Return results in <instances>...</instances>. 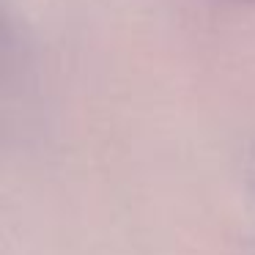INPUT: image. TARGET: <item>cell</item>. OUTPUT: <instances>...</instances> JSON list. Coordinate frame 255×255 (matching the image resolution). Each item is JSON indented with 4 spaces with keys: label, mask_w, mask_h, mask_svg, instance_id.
Wrapping results in <instances>:
<instances>
[{
    "label": "cell",
    "mask_w": 255,
    "mask_h": 255,
    "mask_svg": "<svg viewBox=\"0 0 255 255\" xmlns=\"http://www.w3.org/2000/svg\"><path fill=\"white\" fill-rule=\"evenodd\" d=\"M242 3H255V0H242Z\"/></svg>",
    "instance_id": "6da1fadb"
}]
</instances>
